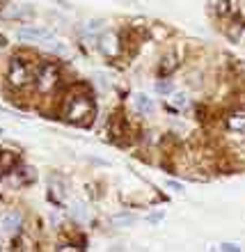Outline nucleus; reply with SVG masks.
<instances>
[{
    "instance_id": "10",
    "label": "nucleus",
    "mask_w": 245,
    "mask_h": 252,
    "mask_svg": "<svg viewBox=\"0 0 245 252\" xmlns=\"http://www.w3.org/2000/svg\"><path fill=\"white\" fill-rule=\"evenodd\" d=\"M30 9H26V5H9L5 9V12H2V16H5V19H21V16H30Z\"/></svg>"
},
{
    "instance_id": "15",
    "label": "nucleus",
    "mask_w": 245,
    "mask_h": 252,
    "mask_svg": "<svg viewBox=\"0 0 245 252\" xmlns=\"http://www.w3.org/2000/svg\"><path fill=\"white\" fill-rule=\"evenodd\" d=\"M110 220H113L115 225H131V222H135V218L128 216V213H124V216H113Z\"/></svg>"
},
{
    "instance_id": "5",
    "label": "nucleus",
    "mask_w": 245,
    "mask_h": 252,
    "mask_svg": "<svg viewBox=\"0 0 245 252\" xmlns=\"http://www.w3.org/2000/svg\"><path fill=\"white\" fill-rule=\"evenodd\" d=\"M99 48H101V53L106 55V58H117V55H120V51H122L117 32H103V34H101Z\"/></svg>"
},
{
    "instance_id": "2",
    "label": "nucleus",
    "mask_w": 245,
    "mask_h": 252,
    "mask_svg": "<svg viewBox=\"0 0 245 252\" xmlns=\"http://www.w3.org/2000/svg\"><path fill=\"white\" fill-rule=\"evenodd\" d=\"M32 80H34L32 66L28 64L23 58H12L9 69H7V83H9L14 90H26Z\"/></svg>"
},
{
    "instance_id": "11",
    "label": "nucleus",
    "mask_w": 245,
    "mask_h": 252,
    "mask_svg": "<svg viewBox=\"0 0 245 252\" xmlns=\"http://www.w3.org/2000/svg\"><path fill=\"white\" fill-rule=\"evenodd\" d=\"M227 128L232 133H245V115H232L229 120H227Z\"/></svg>"
},
{
    "instance_id": "9",
    "label": "nucleus",
    "mask_w": 245,
    "mask_h": 252,
    "mask_svg": "<svg viewBox=\"0 0 245 252\" xmlns=\"http://www.w3.org/2000/svg\"><path fill=\"white\" fill-rule=\"evenodd\" d=\"M177 66H179V62H177V55H174V53H167V55H163V60H160L158 73H160V76H170V73H172Z\"/></svg>"
},
{
    "instance_id": "1",
    "label": "nucleus",
    "mask_w": 245,
    "mask_h": 252,
    "mask_svg": "<svg viewBox=\"0 0 245 252\" xmlns=\"http://www.w3.org/2000/svg\"><path fill=\"white\" fill-rule=\"evenodd\" d=\"M94 113H96V106H94V99L87 87L80 85L78 90H73V92L66 94L64 108H62V117H64L69 124L87 126L94 120Z\"/></svg>"
},
{
    "instance_id": "4",
    "label": "nucleus",
    "mask_w": 245,
    "mask_h": 252,
    "mask_svg": "<svg viewBox=\"0 0 245 252\" xmlns=\"http://www.w3.org/2000/svg\"><path fill=\"white\" fill-rule=\"evenodd\" d=\"M16 34H19V39H23V41H51L53 39V32L46 30V28H39V26H26V28H21Z\"/></svg>"
},
{
    "instance_id": "16",
    "label": "nucleus",
    "mask_w": 245,
    "mask_h": 252,
    "mask_svg": "<svg viewBox=\"0 0 245 252\" xmlns=\"http://www.w3.org/2000/svg\"><path fill=\"white\" fill-rule=\"evenodd\" d=\"M215 7H218V14H220V16H229V14L234 12V7L229 5L227 0H220V2H218Z\"/></svg>"
},
{
    "instance_id": "3",
    "label": "nucleus",
    "mask_w": 245,
    "mask_h": 252,
    "mask_svg": "<svg viewBox=\"0 0 245 252\" xmlns=\"http://www.w3.org/2000/svg\"><path fill=\"white\" fill-rule=\"evenodd\" d=\"M34 85H37V92L39 94H51L55 92V87L60 85V69L53 62H44V64L37 66L34 71Z\"/></svg>"
},
{
    "instance_id": "6",
    "label": "nucleus",
    "mask_w": 245,
    "mask_h": 252,
    "mask_svg": "<svg viewBox=\"0 0 245 252\" xmlns=\"http://www.w3.org/2000/svg\"><path fill=\"white\" fill-rule=\"evenodd\" d=\"M0 225H2V232L5 234H16L23 225V213L12 209V211H5L2 218H0Z\"/></svg>"
},
{
    "instance_id": "8",
    "label": "nucleus",
    "mask_w": 245,
    "mask_h": 252,
    "mask_svg": "<svg viewBox=\"0 0 245 252\" xmlns=\"http://www.w3.org/2000/svg\"><path fill=\"white\" fill-rule=\"evenodd\" d=\"M16 163H19V158H16L14 152H0V174L12 172L16 167Z\"/></svg>"
},
{
    "instance_id": "17",
    "label": "nucleus",
    "mask_w": 245,
    "mask_h": 252,
    "mask_svg": "<svg viewBox=\"0 0 245 252\" xmlns=\"http://www.w3.org/2000/svg\"><path fill=\"white\" fill-rule=\"evenodd\" d=\"M156 90H158L160 94L172 92V83H170V80H165V83H158V85H156Z\"/></svg>"
},
{
    "instance_id": "12",
    "label": "nucleus",
    "mask_w": 245,
    "mask_h": 252,
    "mask_svg": "<svg viewBox=\"0 0 245 252\" xmlns=\"http://www.w3.org/2000/svg\"><path fill=\"white\" fill-rule=\"evenodd\" d=\"M243 30H245V26H243V21H234L232 26H227L225 28V32H227V37L232 41H239V37L243 34Z\"/></svg>"
},
{
    "instance_id": "19",
    "label": "nucleus",
    "mask_w": 245,
    "mask_h": 252,
    "mask_svg": "<svg viewBox=\"0 0 245 252\" xmlns=\"http://www.w3.org/2000/svg\"><path fill=\"white\" fill-rule=\"evenodd\" d=\"M174 99H177V106H188V101H185V96H184V94H177V96H174Z\"/></svg>"
},
{
    "instance_id": "18",
    "label": "nucleus",
    "mask_w": 245,
    "mask_h": 252,
    "mask_svg": "<svg viewBox=\"0 0 245 252\" xmlns=\"http://www.w3.org/2000/svg\"><path fill=\"white\" fill-rule=\"evenodd\" d=\"M220 250H227V252H236L239 246H234V243H225V246H220Z\"/></svg>"
},
{
    "instance_id": "7",
    "label": "nucleus",
    "mask_w": 245,
    "mask_h": 252,
    "mask_svg": "<svg viewBox=\"0 0 245 252\" xmlns=\"http://www.w3.org/2000/svg\"><path fill=\"white\" fill-rule=\"evenodd\" d=\"M133 106H135V110H138L140 115H152L153 110H156L153 101L149 99V96H145V94H138V96L133 99Z\"/></svg>"
},
{
    "instance_id": "13",
    "label": "nucleus",
    "mask_w": 245,
    "mask_h": 252,
    "mask_svg": "<svg viewBox=\"0 0 245 252\" xmlns=\"http://www.w3.org/2000/svg\"><path fill=\"white\" fill-rule=\"evenodd\" d=\"M101 26H103V21L101 19H92L85 23V34H96L101 30Z\"/></svg>"
},
{
    "instance_id": "14",
    "label": "nucleus",
    "mask_w": 245,
    "mask_h": 252,
    "mask_svg": "<svg viewBox=\"0 0 245 252\" xmlns=\"http://www.w3.org/2000/svg\"><path fill=\"white\" fill-rule=\"evenodd\" d=\"M71 213L76 216V220H85L87 218V211H85V204H83V202H73Z\"/></svg>"
}]
</instances>
